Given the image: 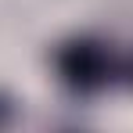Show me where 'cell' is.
<instances>
[{
	"label": "cell",
	"instance_id": "cell-1",
	"mask_svg": "<svg viewBox=\"0 0 133 133\" xmlns=\"http://www.w3.org/2000/svg\"><path fill=\"white\" fill-rule=\"evenodd\" d=\"M50 68L72 97H97L122 83V54L115 50V43L94 32H76L54 43Z\"/></svg>",
	"mask_w": 133,
	"mask_h": 133
},
{
	"label": "cell",
	"instance_id": "cell-2",
	"mask_svg": "<svg viewBox=\"0 0 133 133\" xmlns=\"http://www.w3.org/2000/svg\"><path fill=\"white\" fill-rule=\"evenodd\" d=\"M11 122H15V97L7 90H0V130L11 126Z\"/></svg>",
	"mask_w": 133,
	"mask_h": 133
},
{
	"label": "cell",
	"instance_id": "cell-3",
	"mask_svg": "<svg viewBox=\"0 0 133 133\" xmlns=\"http://www.w3.org/2000/svg\"><path fill=\"white\" fill-rule=\"evenodd\" d=\"M122 83L133 87V54H122Z\"/></svg>",
	"mask_w": 133,
	"mask_h": 133
}]
</instances>
